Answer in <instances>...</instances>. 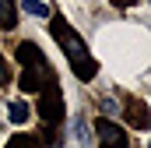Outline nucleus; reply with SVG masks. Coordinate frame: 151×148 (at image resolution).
Returning <instances> with one entry per match:
<instances>
[{
  "label": "nucleus",
  "instance_id": "f03ea898",
  "mask_svg": "<svg viewBox=\"0 0 151 148\" xmlns=\"http://www.w3.org/2000/svg\"><path fill=\"white\" fill-rule=\"evenodd\" d=\"M60 116H63V99H60V88L53 81L39 92V120L53 127V123H60Z\"/></svg>",
  "mask_w": 151,
  "mask_h": 148
},
{
  "label": "nucleus",
  "instance_id": "f8f14e48",
  "mask_svg": "<svg viewBox=\"0 0 151 148\" xmlns=\"http://www.w3.org/2000/svg\"><path fill=\"white\" fill-rule=\"evenodd\" d=\"M77 138H81L84 145H91V138H88V131H84V120H77Z\"/></svg>",
  "mask_w": 151,
  "mask_h": 148
},
{
  "label": "nucleus",
  "instance_id": "423d86ee",
  "mask_svg": "<svg viewBox=\"0 0 151 148\" xmlns=\"http://www.w3.org/2000/svg\"><path fill=\"white\" fill-rule=\"evenodd\" d=\"M14 57H18V64L28 71V67H42L46 64V57H42V49H39L35 42H21L18 49H14Z\"/></svg>",
  "mask_w": 151,
  "mask_h": 148
},
{
  "label": "nucleus",
  "instance_id": "f257e3e1",
  "mask_svg": "<svg viewBox=\"0 0 151 148\" xmlns=\"http://www.w3.org/2000/svg\"><path fill=\"white\" fill-rule=\"evenodd\" d=\"M49 32H53V39L60 42V49L67 53V60H70V67H74V74L81 78V81H91V78L99 74V64L91 60L84 39L67 25V18H53V21H49Z\"/></svg>",
  "mask_w": 151,
  "mask_h": 148
},
{
  "label": "nucleus",
  "instance_id": "1a4fd4ad",
  "mask_svg": "<svg viewBox=\"0 0 151 148\" xmlns=\"http://www.w3.org/2000/svg\"><path fill=\"white\" fill-rule=\"evenodd\" d=\"M7 148H42V141L28 138V134H14V138L7 141Z\"/></svg>",
  "mask_w": 151,
  "mask_h": 148
},
{
  "label": "nucleus",
  "instance_id": "9d476101",
  "mask_svg": "<svg viewBox=\"0 0 151 148\" xmlns=\"http://www.w3.org/2000/svg\"><path fill=\"white\" fill-rule=\"evenodd\" d=\"M21 7H25V11H28V14H39V18H42V14H49V7H46V4H42V0H25V4H21Z\"/></svg>",
  "mask_w": 151,
  "mask_h": 148
},
{
  "label": "nucleus",
  "instance_id": "0eeeda50",
  "mask_svg": "<svg viewBox=\"0 0 151 148\" xmlns=\"http://www.w3.org/2000/svg\"><path fill=\"white\" fill-rule=\"evenodd\" d=\"M14 0H0V28H14Z\"/></svg>",
  "mask_w": 151,
  "mask_h": 148
},
{
  "label": "nucleus",
  "instance_id": "6e6552de",
  "mask_svg": "<svg viewBox=\"0 0 151 148\" xmlns=\"http://www.w3.org/2000/svg\"><path fill=\"white\" fill-rule=\"evenodd\" d=\"M7 116H11V123H25L28 120V106L25 102H11L7 106Z\"/></svg>",
  "mask_w": 151,
  "mask_h": 148
},
{
  "label": "nucleus",
  "instance_id": "39448f33",
  "mask_svg": "<svg viewBox=\"0 0 151 148\" xmlns=\"http://www.w3.org/2000/svg\"><path fill=\"white\" fill-rule=\"evenodd\" d=\"M119 110H123V120H127L134 131H144V127H148V102L127 99V102H119Z\"/></svg>",
  "mask_w": 151,
  "mask_h": 148
},
{
  "label": "nucleus",
  "instance_id": "7ed1b4c3",
  "mask_svg": "<svg viewBox=\"0 0 151 148\" xmlns=\"http://www.w3.org/2000/svg\"><path fill=\"white\" fill-rule=\"evenodd\" d=\"M95 134H99V148H130L127 131L119 123H113V120H106V116L95 120Z\"/></svg>",
  "mask_w": 151,
  "mask_h": 148
},
{
  "label": "nucleus",
  "instance_id": "9b49d317",
  "mask_svg": "<svg viewBox=\"0 0 151 148\" xmlns=\"http://www.w3.org/2000/svg\"><path fill=\"white\" fill-rule=\"evenodd\" d=\"M102 113H106V120H109L113 113H119V102H116V99H102Z\"/></svg>",
  "mask_w": 151,
  "mask_h": 148
},
{
  "label": "nucleus",
  "instance_id": "20e7f679",
  "mask_svg": "<svg viewBox=\"0 0 151 148\" xmlns=\"http://www.w3.org/2000/svg\"><path fill=\"white\" fill-rule=\"evenodd\" d=\"M18 85H21V92H42L46 85H53V71L46 64L42 67H28V71H21Z\"/></svg>",
  "mask_w": 151,
  "mask_h": 148
},
{
  "label": "nucleus",
  "instance_id": "ddd939ff",
  "mask_svg": "<svg viewBox=\"0 0 151 148\" xmlns=\"http://www.w3.org/2000/svg\"><path fill=\"white\" fill-rule=\"evenodd\" d=\"M4 81H7V64L0 60V85H4Z\"/></svg>",
  "mask_w": 151,
  "mask_h": 148
}]
</instances>
